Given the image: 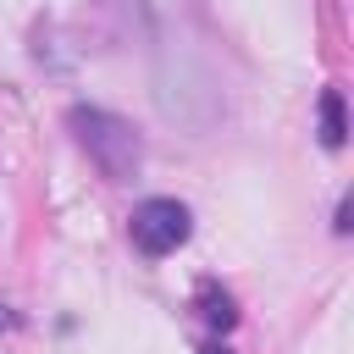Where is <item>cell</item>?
I'll return each instance as SVG.
<instances>
[{
  "mask_svg": "<svg viewBox=\"0 0 354 354\" xmlns=\"http://www.w3.org/2000/svg\"><path fill=\"white\" fill-rule=\"evenodd\" d=\"M149 39H155V111H160L171 127L194 133V138L210 133V127L221 122V111H227L216 66H210L194 44L166 39L160 28H149Z\"/></svg>",
  "mask_w": 354,
  "mask_h": 354,
  "instance_id": "6da1fadb",
  "label": "cell"
},
{
  "mask_svg": "<svg viewBox=\"0 0 354 354\" xmlns=\"http://www.w3.org/2000/svg\"><path fill=\"white\" fill-rule=\"evenodd\" d=\"M66 133L77 138V149L94 160V171L105 183H133L144 166V138L127 116L105 111V105H66Z\"/></svg>",
  "mask_w": 354,
  "mask_h": 354,
  "instance_id": "7a4b0ae2",
  "label": "cell"
},
{
  "mask_svg": "<svg viewBox=\"0 0 354 354\" xmlns=\"http://www.w3.org/2000/svg\"><path fill=\"white\" fill-rule=\"evenodd\" d=\"M127 238L144 260H166L177 254L188 238H194V210L171 194H155V199H138L133 216H127Z\"/></svg>",
  "mask_w": 354,
  "mask_h": 354,
  "instance_id": "3957f363",
  "label": "cell"
},
{
  "mask_svg": "<svg viewBox=\"0 0 354 354\" xmlns=\"http://www.w3.org/2000/svg\"><path fill=\"white\" fill-rule=\"evenodd\" d=\"M194 310H199V321H205V326H210L216 337L238 326V299H232V293H227L221 282H210V277L199 282V293H194Z\"/></svg>",
  "mask_w": 354,
  "mask_h": 354,
  "instance_id": "277c9868",
  "label": "cell"
},
{
  "mask_svg": "<svg viewBox=\"0 0 354 354\" xmlns=\"http://www.w3.org/2000/svg\"><path fill=\"white\" fill-rule=\"evenodd\" d=\"M321 149H343L348 144V105H343V88H321Z\"/></svg>",
  "mask_w": 354,
  "mask_h": 354,
  "instance_id": "5b68a950",
  "label": "cell"
},
{
  "mask_svg": "<svg viewBox=\"0 0 354 354\" xmlns=\"http://www.w3.org/2000/svg\"><path fill=\"white\" fill-rule=\"evenodd\" d=\"M332 232H337V238H348V232H354V199H348V194L337 199V216H332Z\"/></svg>",
  "mask_w": 354,
  "mask_h": 354,
  "instance_id": "8992f818",
  "label": "cell"
},
{
  "mask_svg": "<svg viewBox=\"0 0 354 354\" xmlns=\"http://www.w3.org/2000/svg\"><path fill=\"white\" fill-rule=\"evenodd\" d=\"M199 354H232V348H227V343H221V337H216V343H205V348H199Z\"/></svg>",
  "mask_w": 354,
  "mask_h": 354,
  "instance_id": "52a82bcc",
  "label": "cell"
},
{
  "mask_svg": "<svg viewBox=\"0 0 354 354\" xmlns=\"http://www.w3.org/2000/svg\"><path fill=\"white\" fill-rule=\"evenodd\" d=\"M6 326H11V315H6V304H0V332H6Z\"/></svg>",
  "mask_w": 354,
  "mask_h": 354,
  "instance_id": "ba28073f",
  "label": "cell"
}]
</instances>
